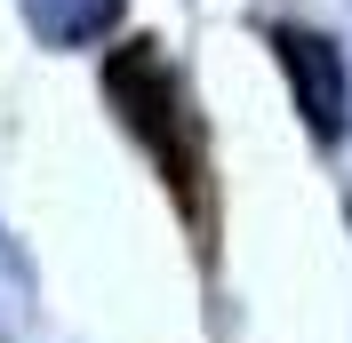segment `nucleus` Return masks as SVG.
<instances>
[{
    "label": "nucleus",
    "mask_w": 352,
    "mask_h": 343,
    "mask_svg": "<svg viewBox=\"0 0 352 343\" xmlns=\"http://www.w3.org/2000/svg\"><path fill=\"white\" fill-rule=\"evenodd\" d=\"M280 64H288V88H296V112H305V128L320 144L344 136V64H336V48L320 32H280Z\"/></svg>",
    "instance_id": "nucleus-2"
},
{
    "label": "nucleus",
    "mask_w": 352,
    "mask_h": 343,
    "mask_svg": "<svg viewBox=\"0 0 352 343\" xmlns=\"http://www.w3.org/2000/svg\"><path fill=\"white\" fill-rule=\"evenodd\" d=\"M104 88H112V104H120V120L136 128V144L153 152L160 168H168V184L184 192V152H176V128H184V96H176L168 56H160L153 40H120V48L104 56Z\"/></svg>",
    "instance_id": "nucleus-1"
}]
</instances>
